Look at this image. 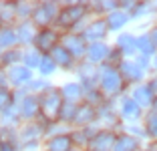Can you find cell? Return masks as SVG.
Listing matches in <instances>:
<instances>
[{"label": "cell", "instance_id": "cell-5", "mask_svg": "<svg viewBox=\"0 0 157 151\" xmlns=\"http://www.w3.org/2000/svg\"><path fill=\"white\" fill-rule=\"evenodd\" d=\"M63 48H65L69 55L81 56L85 52V41H83V37H77V34H65V37H63Z\"/></svg>", "mask_w": 157, "mask_h": 151}, {"label": "cell", "instance_id": "cell-29", "mask_svg": "<svg viewBox=\"0 0 157 151\" xmlns=\"http://www.w3.org/2000/svg\"><path fill=\"white\" fill-rule=\"evenodd\" d=\"M10 103V95L6 91H0V109H2V107H6Z\"/></svg>", "mask_w": 157, "mask_h": 151}, {"label": "cell", "instance_id": "cell-26", "mask_svg": "<svg viewBox=\"0 0 157 151\" xmlns=\"http://www.w3.org/2000/svg\"><path fill=\"white\" fill-rule=\"evenodd\" d=\"M26 63H28V67H36V64H40V56H38V52H34V50L26 52Z\"/></svg>", "mask_w": 157, "mask_h": 151}, {"label": "cell", "instance_id": "cell-13", "mask_svg": "<svg viewBox=\"0 0 157 151\" xmlns=\"http://www.w3.org/2000/svg\"><path fill=\"white\" fill-rule=\"evenodd\" d=\"M71 143H73V139L67 137V135H63V137H55L51 143H48V149H51V151H69Z\"/></svg>", "mask_w": 157, "mask_h": 151}, {"label": "cell", "instance_id": "cell-11", "mask_svg": "<svg viewBox=\"0 0 157 151\" xmlns=\"http://www.w3.org/2000/svg\"><path fill=\"white\" fill-rule=\"evenodd\" d=\"M38 109H40V107H38V99L36 97L30 95V97L24 99V103H22V115L24 117H34Z\"/></svg>", "mask_w": 157, "mask_h": 151}, {"label": "cell", "instance_id": "cell-32", "mask_svg": "<svg viewBox=\"0 0 157 151\" xmlns=\"http://www.w3.org/2000/svg\"><path fill=\"white\" fill-rule=\"evenodd\" d=\"M149 131H151V135H153V137H157V125H155V127H151Z\"/></svg>", "mask_w": 157, "mask_h": 151}, {"label": "cell", "instance_id": "cell-15", "mask_svg": "<svg viewBox=\"0 0 157 151\" xmlns=\"http://www.w3.org/2000/svg\"><path fill=\"white\" fill-rule=\"evenodd\" d=\"M93 117H95V111H93L89 105H85V107H81V109H77V113H75V121H77L78 125L89 123Z\"/></svg>", "mask_w": 157, "mask_h": 151}, {"label": "cell", "instance_id": "cell-30", "mask_svg": "<svg viewBox=\"0 0 157 151\" xmlns=\"http://www.w3.org/2000/svg\"><path fill=\"white\" fill-rule=\"evenodd\" d=\"M149 91H151V95H157V79L149 85Z\"/></svg>", "mask_w": 157, "mask_h": 151}, {"label": "cell", "instance_id": "cell-20", "mask_svg": "<svg viewBox=\"0 0 157 151\" xmlns=\"http://www.w3.org/2000/svg\"><path fill=\"white\" fill-rule=\"evenodd\" d=\"M16 41V34H14L12 28H4L0 30V46H12Z\"/></svg>", "mask_w": 157, "mask_h": 151}, {"label": "cell", "instance_id": "cell-1", "mask_svg": "<svg viewBox=\"0 0 157 151\" xmlns=\"http://www.w3.org/2000/svg\"><path fill=\"white\" fill-rule=\"evenodd\" d=\"M38 107H40L42 115H44L46 119H48V121H55L56 117L60 115V107H63V103H60V95L56 91H48L40 99Z\"/></svg>", "mask_w": 157, "mask_h": 151}, {"label": "cell", "instance_id": "cell-18", "mask_svg": "<svg viewBox=\"0 0 157 151\" xmlns=\"http://www.w3.org/2000/svg\"><path fill=\"white\" fill-rule=\"evenodd\" d=\"M121 109H123V115H125V117H129V119H133V117L139 115V105L135 103L133 99H123Z\"/></svg>", "mask_w": 157, "mask_h": 151}, {"label": "cell", "instance_id": "cell-31", "mask_svg": "<svg viewBox=\"0 0 157 151\" xmlns=\"http://www.w3.org/2000/svg\"><path fill=\"white\" fill-rule=\"evenodd\" d=\"M16 56H18V55H16V52H10V55H6V63H10V60H14V59H16Z\"/></svg>", "mask_w": 157, "mask_h": 151}, {"label": "cell", "instance_id": "cell-19", "mask_svg": "<svg viewBox=\"0 0 157 151\" xmlns=\"http://www.w3.org/2000/svg\"><path fill=\"white\" fill-rule=\"evenodd\" d=\"M135 46H137V41H135L131 34H123V37H119V48L123 50V52H133Z\"/></svg>", "mask_w": 157, "mask_h": 151}, {"label": "cell", "instance_id": "cell-2", "mask_svg": "<svg viewBox=\"0 0 157 151\" xmlns=\"http://www.w3.org/2000/svg\"><path fill=\"white\" fill-rule=\"evenodd\" d=\"M85 14V6L83 4H73V6H67L65 10H60L59 14V22L60 26H73L81 20V16Z\"/></svg>", "mask_w": 157, "mask_h": 151}, {"label": "cell", "instance_id": "cell-34", "mask_svg": "<svg viewBox=\"0 0 157 151\" xmlns=\"http://www.w3.org/2000/svg\"><path fill=\"white\" fill-rule=\"evenodd\" d=\"M155 64H157V60H155Z\"/></svg>", "mask_w": 157, "mask_h": 151}, {"label": "cell", "instance_id": "cell-25", "mask_svg": "<svg viewBox=\"0 0 157 151\" xmlns=\"http://www.w3.org/2000/svg\"><path fill=\"white\" fill-rule=\"evenodd\" d=\"M75 107L73 105H65V107H60V117L63 119H75Z\"/></svg>", "mask_w": 157, "mask_h": 151}, {"label": "cell", "instance_id": "cell-33", "mask_svg": "<svg viewBox=\"0 0 157 151\" xmlns=\"http://www.w3.org/2000/svg\"><path fill=\"white\" fill-rule=\"evenodd\" d=\"M153 46H157V28H155V32H153Z\"/></svg>", "mask_w": 157, "mask_h": 151}, {"label": "cell", "instance_id": "cell-9", "mask_svg": "<svg viewBox=\"0 0 157 151\" xmlns=\"http://www.w3.org/2000/svg\"><path fill=\"white\" fill-rule=\"evenodd\" d=\"M121 73H123L125 79H129V81H137L141 77V67L137 63H123L121 64Z\"/></svg>", "mask_w": 157, "mask_h": 151}, {"label": "cell", "instance_id": "cell-8", "mask_svg": "<svg viewBox=\"0 0 157 151\" xmlns=\"http://www.w3.org/2000/svg\"><path fill=\"white\" fill-rule=\"evenodd\" d=\"M137 149V141L129 135H123L113 143V151H135Z\"/></svg>", "mask_w": 157, "mask_h": 151}, {"label": "cell", "instance_id": "cell-17", "mask_svg": "<svg viewBox=\"0 0 157 151\" xmlns=\"http://www.w3.org/2000/svg\"><path fill=\"white\" fill-rule=\"evenodd\" d=\"M71 60H73V56H71L63 46H56V48L52 50V63H60L63 67H69Z\"/></svg>", "mask_w": 157, "mask_h": 151}, {"label": "cell", "instance_id": "cell-16", "mask_svg": "<svg viewBox=\"0 0 157 151\" xmlns=\"http://www.w3.org/2000/svg\"><path fill=\"white\" fill-rule=\"evenodd\" d=\"M105 28H107V22L105 20H97V22H93L87 30V37L89 38H103L105 37Z\"/></svg>", "mask_w": 157, "mask_h": 151}, {"label": "cell", "instance_id": "cell-7", "mask_svg": "<svg viewBox=\"0 0 157 151\" xmlns=\"http://www.w3.org/2000/svg\"><path fill=\"white\" fill-rule=\"evenodd\" d=\"M56 32H52V30H42L40 34L36 37V46H40V48H52L55 46V42H56Z\"/></svg>", "mask_w": 157, "mask_h": 151}, {"label": "cell", "instance_id": "cell-14", "mask_svg": "<svg viewBox=\"0 0 157 151\" xmlns=\"http://www.w3.org/2000/svg\"><path fill=\"white\" fill-rule=\"evenodd\" d=\"M107 56V46L101 45V42H95L93 46H89V59L93 60V63H99V60H103Z\"/></svg>", "mask_w": 157, "mask_h": 151}, {"label": "cell", "instance_id": "cell-27", "mask_svg": "<svg viewBox=\"0 0 157 151\" xmlns=\"http://www.w3.org/2000/svg\"><path fill=\"white\" fill-rule=\"evenodd\" d=\"M81 75H83V79H85V81H91V79H93L91 64H83V67H81Z\"/></svg>", "mask_w": 157, "mask_h": 151}, {"label": "cell", "instance_id": "cell-22", "mask_svg": "<svg viewBox=\"0 0 157 151\" xmlns=\"http://www.w3.org/2000/svg\"><path fill=\"white\" fill-rule=\"evenodd\" d=\"M63 95H65L69 101H75V99H78V95H81V89H78V85H75V83H69V85L63 87Z\"/></svg>", "mask_w": 157, "mask_h": 151}, {"label": "cell", "instance_id": "cell-4", "mask_svg": "<svg viewBox=\"0 0 157 151\" xmlns=\"http://www.w3.org/2000/svg\"><path fill=\"white\" fill-rule=\"evenodd\" d=\"M55 14H56V6L52 4V2L40 4L36 10H34V22H36L38 26H46V24L55 18Z\"/></svg>", "mask_w": 157, "mask_h": 151}, {"label": "cell", "instance_id": "cell-24", "mask_svg": "<svg viewBox=\"0 0 157 151\" xmlns=\"http://www.w3.org/2000/svg\"><path fill=\"white\" fill-rule=\"evenodd\" d=\"M38 67H40V71L44 75H48V73H52V71H55V63H52V59H40V64H38Z\"/></svg>", "mask_w": 157, "mask_h": 151}, {"label": "cell", "instance_id": "cell-28", "mask_svg": "<svg viewBox=\"0 0 157 151\" xmlns=\"http://www.w3.org/2000/svg\"><path fill=\"white\" fill-rule=\"evenodd\" d=\"M28 38H30V28L24 24V26H20V41L22 42H26Z\"/></svg>", "mask_w": 157, "mask_h": 151}, {"label": "cell", "instance_id": "cell-3", "mask_svg": "<svg viewBox=\"0 0 157 151\" xmlns=\"http://www.w3.org/2000/svg\"><path fill=\"white\" fill-rule=\"evenodd\" d=\"M101 85H103V91L105 93H117L121 89V75L115 69H105L103 71Z\"/></svg>", "mask_w": 157, "mask_h": 151}, {"label": "cell", "instance_id": "cell-10", "mask_svg": "<svg viewBox=\"0 0 157 151\" xmlns=\"http://www.w3.org/2000/svg\"><path fill=\"white\" fill-rule=\"evenodd\" d=\"M30 81V73H28V69H24V67H14L12 71H10V83L12 85H22V83Z\"/></svg>", "mask_w": 157, "mask_h": 151}, {"label": "cell", "instance_id": "cell-23", "mask_svg": "<svg viewBox=\"0 0 157 151\" xmlns=\"http://www.w3.org/2000/svg\"><path fill=\"white\" fill-rule=\"evenodd\" d=\"M137 46H139L141 50H143L145 55H151L153 48H155V46H153V41H151L149 37H141V38L137 41Z\"/></svg>", "mask_w": 157, "mask_h": 151}, {"label": "cell", "instance_id": "cell-6", "mask_svg": "<svg viewBox=\"0 0 157 151\" xmlns=\"http://www.w3.org/2000/svg\"><path fill=\"white\" fill-rule=\"evenodd\" d=\"M113 143H115V137H113L111 133L101 131L93 137L91 143H89V151H109L113 147Z\"/></svg>", "mask_w": 157, "mask_h": 151}, {"label": "cell", "instance_id": "cell-21", "mask_svg": "<svg viewBox=\"0 0 157 151\" xmlns=\"http://www.w3.org/2000/svg\"><path fill=\"white\" fill-rule=\"evenodd\" d=\"M127 20V14L125 12H111L109 14V26L111 28H121Z\"/></svg>", "mask_w": 157, "mask_h": 151}, {"label": "cell", "instance_id": "cell-12", "mask_svg": "<svg viewBox=\"0 0 157 151\" xmlns=\"http://www.w3.org/2000/svg\"><path fill=\"white\" fill-rule=\"evenodd\" d=\"M135 103L137 105H141V107H147L149 103H151V91H149V87H137L135 89Z\"/></svg>", "mask_w": 157, "mask_h": 151}]
</instances>
